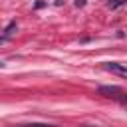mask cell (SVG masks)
<instances>
[{"label":"cell","instance_id":"cell-4","mask_svg":"<svg viewBox=\"0 0 127 127\" xmlns=\"http://www.w3.org/2000/svg\"><path fill=\"white\" fill-rule=\"evenodd\" d=\"M18 127H58L52 123H26V125H18Z\"/></svg>","mask_w":127,"mask_h":127},{"label":"cell","instance_id":"cell-7","mask_svg":"<svg viewBox=\"0 0 127 127\" xmlns=\"http://www.w3.org/2000/svg\"><path fill=\"white\" fill-rule=\"evenodd\" d=\"M83 2H85V0H77V2H75V6H83Z\"/></svg>","mask_w":127,"mask_h":127},{"label":"cell","instance_id":"cell-6","mask_svg":"<svg viewBox=\"0 0 127 127\" xmlns=\"http://www.w3.org/2000/svg\"><path fill=\"white\" fill-rule=\"evenodd\" d=\"M119 103H121V105H123V107H127V95H125V97H123V99H121V101H119Z\"/></svg>","mask_w":127,"mask_h":127},{"label":"cell","instance_id":"cell-8","mask_svg":"<svg viewBox=\"0 0 127 127\" xmlns=\"http://www.w3.org/2000/svg\"><path fill=\"white\" fill-rule=\"evenodd\" d=\"M89 127H91V125H89Z\"/></svg>","mask_w":127,"mask_h":127},{"label":"cell","instance_id":"cell-5","mask_svg":"<svg viewBox=\"0 0 127 127\" xmlns=\"http://www.w3.org/2000/svg\"><path fill=\"white\" fill-rule=\"evenodd\" d=\"M127 0H113V2H109V8L113 10V8H117V6H123Z\"/></svg>","mask_w":127,"mask_h":127},{"label":"cell","instance_id":"cell-1","mask_svg":"<svg viewBox=\"0 0 127 127\" xmlns=\"http://www.w3.org/2000/svg\"><path fill=\"white\" fill-rule=\"evenodd\" d=\"M99 93L105 95V97H111V99H115V101H121V99L127 95L119 85H101V87H99Z\"/></svg>","mask_w":127,"mask_h":127},{"label":"cell","instance_id":"cell-3","mask_svg":"<svg viewBox=\"0 0 127 127\" xmlns=\"http://www.w3.org/2000/svg\"><path fill=\"white\" fill-rule=\"evenodd\" d=\"M16 30H18V24H16V22H10V24L4 28V34H2L0 42H2V44H4V42H8V40H10V38L16 34Z\"/></svg>","mask_w":127,"mask_h":127},{"label":"cell","instance_id":"cell-2","mask_svg":"<svg viewBox=\"0 0 127 127\" xmlns=\"http://www.w3.org/2000/svg\"><path fill=\"white\" fill-rule=\"evenodd\" d=\"M103 69L115 73V75H121V77H127V64H121V62H107L103 64Z\"/></svg>","mask_w":127,"mask_h":127}]
</instances>
